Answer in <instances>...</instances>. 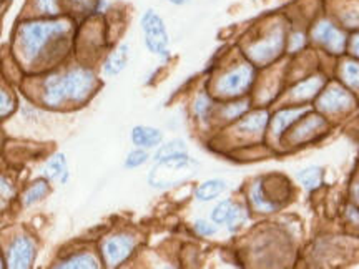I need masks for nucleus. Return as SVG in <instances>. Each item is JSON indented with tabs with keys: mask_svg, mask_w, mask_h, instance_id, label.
Masks as SVG:
<instances>
[{
	"mask_svg": "<svg viewBox=\"0 0 359 269\" xmlns=\"http://www.w3.org/2000/svg\"><path fill=\"white\" fill-rule=\"evenodd\" d=\"M70 24L65 20L53 22H29L19 30V45L25 62H34L40 55L45 45L53 37L65 34Z\"/></svg>",
	"mask_w": 359,
	"mask_h": 269,
	"instance_id": "nucleus-1",
	"label": "nucleus"
},
{
	"mask_svg": "<svg viewBox=\"0 0 359 269\" xmlns=\"http://www.w3.org/2000/svg\"><path fill=\"white\" fill-rule=\"evenodd\" d=\"M196 167H198V163L193 161L188 155L156 161L155 168L151 170L150 177H148V183L151 188L167 190V188L177 186L191 178Z\"/></svg>",
	"mask_w": 359,
	"mask_h": 269,
	"instance_id": "nucleus-2",
	"label": "nucleus"
},
{
	"mask_svg": "<svg viewBox=\"0 0 359 269\" xmlns=\"http://www.w3.org/2000/svg\"><path fill=\"white\" fill-rule=\"evenodd\" d=\"M142 32H143V40H145L147 48L156 57L167 58L170 55L168 45H170V37L167 32V27H165V22L155 11H147L143 12L142 19Z\"/></svg>",
	"mask_w": 359,
	"mask_h": 269,
	"instance_id": "nucleus-3",
	"label": "nucleus"
},
{
	"mask_svg": "<svg viewBox=\"0 0 359 269\" xmlns=\"http://www.w3.org/2000/svg\"><path fill=\"white\" fill-rule=\"evenodd\" d=\"M283 47H285V32H283L281 27H276L268 37L251 45L248 48V57L255 64L264 65L275 60L281 53Z\"/></svg>",
	"mask_w": 359,
	"mask_h": 269,
	"instance_id": "nucleus-4",
	"label": "nucleus"
},
{
	"mask_svg": "<svg viewBox=\"0 0 359 269\" xmlns=\"http://www.w3.org/2000/svg\"><path fill=\"white\" fill-rule=\"evenodd\" d=\"M255 78V71L251 67H238V69L228 71L217 82V92L224 97L243 95L251 87Z\"/></svg>",
	"mask_w": 359,
	"mask_h": 269,
	"instance_id": "nucleus-5",
	"label": "nucleus"
},
{
	"mask_svg": "<svg viewBox=\"0 0 359 269\" xmlns=\"http://www.w3.org/2000/svg\"><path fill=\"white\" fill-rule=\"evenodd\" d=\"M313 39L314 42H318L323 48L334 55H339L346 48V35L330 20H321L314 25Z\"/></svg>",
	"mask_w": 359,
	"mask_h": 269,
	"instance_id": "nucleus-6",
	"label": "nucleus"
},
{
	"mask_svg": "<svg viewBox=\"0 0 359 269\" xmlns=\"http://www.w3.org/2000/svg\"><path fill=\"white\" fill-rule=\"evenodd\" d=\"M64 85L67 100L82 102L92 92L93 85H95V75L85 69L70 70L69 74L64 75Z\"/></svg>",
	"mask_w": 359,
	"mask_h": 269,
	"instance_id": "nucleus-7",
	"label": "nucleus"
},
{
	"mask_svg": "<svg viewBox=\"0 0 359 269\" xmlns=\"http://www.w3.org/2000/svg\"><path fill=\"white\" fill-rule=\"evenodd\" d=\"M135 248V240L128 235H116L111 236L110 240H107L102 246L103 258L109 266H118L120 263H123Z\"/></svg>",
	"mask_w": 359,
	"mask_h": 269,
	"instance_id": "nucleus-8",
	"label": "nucleus"
},
{
	"mask_svg": "<svg viewBox=\"0 0 359 269\" xmlns=\"http://www.w3.org/2000/svg\"><path fill=\"white\" fill-rule=\"evenodd\" d=\"M35 258V244L27 236L17 237L7 251V264L11 268H30Z\"/></svg>",
	"mask_w": 359,
	"mask_h": 269,
	"instance_id": "nucleus-9",
	"label": "nucleus"
},
{
	"mask_svg": "<svg viewBox=\"0 0 359 269\" xmlns=\"http://www.w3.org/2000/svg\"><path fill=\"white\" fill-rule=\"evenodd\" d=\"M354 105V98L349 92H346L344 88L338 87H331L330 90H326L325 93L320 97L318 100V106L320 110L326 111V113H339V111H346L351 109Z\"/></svg>",
	"mask_w": 359,
	"mask_h": 269,
	"instance_id": "nucleus-10",
	"label": "nucleus"
},
{
	"mask_svg": "<svg viewBox=\"0 0 359 269\" xmlns=\"http://www.w3.org/2000/svg\"><path fill=\"white\" fill-rule=\"evenodd\" d=\"M130 60V47L127 43L118 45L114 52L110 53L109 58L105 60V65H103V71L109 77H115V75L122 74V71L127 69V64Z\"/></svg>",
	"mask_w": 359,
	"mask_h": 269,
	"instance_id": "nucleus-11",
	"label": "nucleus"
},
{
	"mask_svg": "<svg viewBox=\"0 0 359 269\" xmlns=\"http://www.w3.org/2000/svg\"><path fill=\"white\" fill-rule=\"evenodd\" d=\"M130 138H132L133 145H137L140 148H155V146H158L161 142H163V133L156 128L138 125V127H135L132 130Z\"/></svg>",
	"mask_w": 359,
	"mask_h": 269,
	"instance_id": "nucleus-12",
	"label": "nucleus"
},
{
	"mask_svg": "<svg viewBox=\"0 0 359 269\" xmlns=\"http://www.w3.org/2000/svg\"><path fill=\"white\" fill-rule=\"evenodd\" d=\"M42 97H43L45 105H48V106L60 105V103L67 98L64 77H57V75L48 77L47 82L43 83V95Z\"/></svg>",
	"mask_w": 359,
	"mask_h": 269,
	"instance_id": "nucleus-13",
	"label": "nucleus"
},
{
	"mask_svg": "<svg viewBox=\"0 0 359 269\" xmlns=\"http://www.w3.org/2000/svg\"><path fill=\"white\" fill-rule=\"evenodd\" d=\"M323 85H325V80H323V77H311V78L304 80V82L296 85V87L291 90V98H293L294 102L309 100V98H313L318 92H320V90L323 88Z\"/></svg>",
	"mask_w": 359,
	"mask_h": 269,
	"instance_id": "nucleus-14",
	"label": "nucleus"
},
{
	"mask_svg": "<svg viewBox=\"0 0 359 269\" xmlns=\"http://www.w3.org/2000/svg\"><path fill=\"white\" fill-rule=\"evenodd\" d=\"M325 127H326V122L321 118V116H316V115L309 116V118L304 120V122L294 130V133L291 134V140L294 143L309 140L314 133H318Z\"/></svg>",
	"mask_w": 359,
	"mask_h": 269,
	"instance_id": "nucleus-15",
	"label": "nucleus"
},
{
	"mask_svg": "<svg viewBox=\"0 0 359 269\" xmlns=\"http://www.w3.org/2000/svg\"><path fill=\"white\" fill-rule=\"evenodd\" d=\"M226 190V183L223 179L215 178V179H208V181L201 183V185L196 188L195 191V198L201 201V203H206V201H212L215 198H218L222 193Z\"/></svg>",
	"mask_w": 359,
	"mask_h": 269,
	"instance_id": "nucleus-16",
	"label": "nucleus"
},
{
	"mask_svg": "<svg viewBox=\"0 0 359 269\" xmlns=\"http://www.w3.org/2000/svg\"><path fill=\"white\" fill-rule=\"evenodd\" d=\"M45 174L50 179H58V181L65 183L69 178V167H67L65 155L57 153L45 165Z\"/></svg>",
	"mask_w": 359,
	"mask_h": 269,
	"instance_id": "nucleus-17",
	"label": "nucleus"
},
{
	"mask_svg": "<svg viewBox=\"0 0 359 269\" xmlns=\"http://www.w3.org/2000/svg\"><path fill=\"white\" fill-rule=\"evenodd\" d=\"M304 109H290V110H283L280 113H276L275 118H273V134L275 137H281L285 133V130L290 127L291 123L296 122L304 113Z\"/></svg>",
	"mask_w": 359,
	"mask_h": 269,
	"instance_id": "nucleus-18",
	"label": "nucleus"
},
{
	"mask_svg": "<svg viewBox=\"0 0 359 269\" xmlns=\"http://www.w3.org/2000/svg\"><path fill=\"white\" fill-rule=\"evenodd\" d=\"M268 123V111H255L238 123V132L241 133H259Z\"/></svg>",
	"mask_w": 359,
	"mask_h": 269,
	"instance_id": "nucleus-19",
	"label": "nucleus"
},
{
	"mask_svg": "<svg viewBox=\"0 0 359 269\" xmlns=\"http://www.w3.org/2000/svg\"><path fill=\"white\" fill-rule=\"evenodd\" d=\"M183 155H188V148L185 143L182 140H175V142H170L167 145L160 146L158 150L155 151V161H163V160H168V158H175V156H183Z\"/></svg>",
	"mask_w": 359,
	"mask_h": 269,
	"instance_id": "nucleus-20",
	"label": "nucleus"
},
{
	"mask_svg": "<svg viewBox=\"0 0 359 269\" xmlns=\"http://www.w3.org/2000/svg\"><path fill=\"white\" fill-rule=\"evenodd\" d=\"M251 205L255 206V209H258V212L262 213H271L278 208L275 203H271V201L264 198L262 181H257L253 186H251Z\"/></svg>",
	"mask_w": 359,
	"mask_h": 269,
	"instance_id": "nucleus-21",
	"label": "nucleus"
},
{
	"mask_svg": "<svg viewBox=\"0 0 359 269\" xmlns=\"http://www.w3.org/2000/svg\"><path fill=\"white\" fill-rule=\"evenodd\" d=\"M48 190H50V188H48L47 181H43V179L35 181L34 185L24 193V196H22V205L32 206L35 203H39L40 200H43L45 196L48 195Z\"/></svg>",
	"mask_w": 359,
	"mask_h": 269,
	"instance_id": "nucleus-22",
	"label": "nucleus"
},
{
	"mask_svg": "<svg viewBox=\"0 0 359 269\" xmlns=\"http://www.w3.org/2000/svg\"><path fill=\"white\" fill-rule=\"evenodd\" d=\"M298 179H299V183L306 188V190H309V191L316 190V188L321 185L323 172H321V168H318V167L304 168L298 173Z\"/></svg>",
	"mask_w": 359,
	"mask_h": 269,
	"instance_id": "nucleus-23",
	"label": "nucleus"
},
{
	"mask_svg": "<svg viewBox=\"0 0 359 269\" xmlns=\"http://www.w3.org/2000/svg\"><path fill=\"white\" fill-rule=\"evenodd\" d=\"M57 268H98L97 259L92 256V254H75V256L67 258L65 261L57 264Z\"/></svg>",
	"mask_w": 359,
	"mask_h": 269,
	"instance_id": "nucleus-24",
	"label": "nucleus"
},
{
	"mask_svg": "<svg viewBox=\"0 0 359 269\" xmlns=\"http://www.w3.org/2000/svg\"><path fill=\"white\" fill-rule=\"evenodd\" d=\"M233 209H235V205H233V201L226 200V201H222V203H218L215 206V209L212 212V221L215 224H223L228 221V218L231 216Z\"/></svg>",
	"mask_w": 359,
	"mask_h": 269,
	"instance_id": "nucleus-25",
	"label": "nucleus"
},
{
	"mask_svg": "<svg viewBox=\"0 0 359 269\" xmlns=\"http://www.w3.org/2000/svg\"><path fill=\"white\" fill-rule=\"evenodd\" d=\"M341 75H343V80L346 82L349 87L354 90H359V64L358 62H346L341 69Z\"/></svg>",
	"mask_w": 359,
	"mask_h": 269,
	"instance_id": "nucleus-26",
	"label": "nucleus"
},
{
	"mask_svg": "<svg viewBox=\"0 0 359 269\" xmlns=\"http://www.w3.org/2000/svg\"><path fill=\"white\" fill-rule=\"evenodd\" d=\"M148 158H150V155H148L143 148L138 146L137 150H132L127 155V158H125V167L138 168V167H142V165H145Z\"/></svg>",
	"mask_w": 359,
	"mask_h": 269,
	"instance_id": "nucleus-27",
	"label": "nucleus"
},
{
	"mask_svg": "<svg viewBox=\"0 0 359 269\" xmlns=\"http://www.w3.org/2000/svg\"><path fill=\"white\" fill-rule=\"evenodd\" d=\"M246 218H248V214H246V209L243 206H235V209H233L231 216L228 218V230L230 231H236L240 230V226L246 221Z\"/></svg>",
	"mask_w": 359,
	"mask_h": 269,
	"instance_id": "nucleus-28",
	"label": "nucleus"
},
{
	"mask_svg": "<svg viewBox=\"0 0 359 269\" xmlns=\"http://www.w3.org/2000/svg\"><path fill=\"white\" fill-rule=\"evenodd\" d=\"M339 19L343 22V25L349 27V29H356V27H359V7L353 6L344 8V11L341 12Z\"/></svg>",
	"mask_w": 359,
	"mask_h": 269,
	"instance_id": "nucleus-29",
	"label": "nucleus"
},
{
	"mask_svg": "<svg viewBox=\"0 0 359 269\" xmlns=\"http://www.w3.org/2000/svg\"><path fill=\"white\" fill-rule=\"evenodd\" d=\"M210 111H212V102H210V98L205 95H200L195 102V115L198 116V120L206 122L210 116Z\"/></svg>",
	"mask_w": 359,
	"mask_h": 269,
	"instance_id": "nucleus-30",
	"label": "nucleus"
},
{
	"mask_svg": "<svg viewBox=\"0 0 359 269\" xmlns=\"http://www.w3.org/2000/svg\"><path fill=\"white\" fill-rule=\"evenodd\" d=\"M35 7H37L40 13H45V15H57L60 12L58 0H35Z\"/></svg>",
	"mask_w": 359,
	"mask_h": 269,
	"instance_id": "nucleus-31",
	"label": "nucleus"
},
{
	"mask_svg": "<svg viewBox=\"0 0 359 269\" xmlns=\"http://www.w3.org/2000/svg\"><path fill=\"white\" fill-rule=\"evenodd\" d=\"M246 109H248V103H246V102L233 103V105H228L226 109L223 110V115L226 116L228 120H233V118H238L240 115H243Z\"/></svg>",
	"mask_w": 359,
	"mask_h": 269,
	"instance_id": "nucleus-32",
	"label": "nucleus"
},
{
	"mask_svg": "<svg viewBox=\"0 0 359 269\" xmlns=\"http://www.w3.org/2000/svg\"><path fill=\"white\" fill-rule=\"evenodd\" d=\"M193 230L200 236H213L217 233V226H213V223L200 219V221H195V224H193Z\"/></svg>",
	"mask_w": 359,
	"mask_h": 269,
	"instance_id": "nucleus-33",
	"label": "nucleus"
},
{
	"mask_svg": "<svg viewBox=\"0 0 359 269\" xmlns=\"http://www.w3.org/2000/svg\"><path fill=\"white\" fill-rule=\"evenodd\" d=\"M304 43H306V39H304V35L302 32H294L293 35L290 37V52H298L302 50L304 47Z\"/></svg>",
	"mask_w": 359,
	"mask_h": 269,
	"instance_id": "nucleus-34",
	"label": "nucleus"
},
{
	"mask_svg": "<svg viewBox=\"0 0 359 269\" xmlns=\"http://www.w3.org/2000/svg\"><path fill=\"white\" fill-rule=\"evenodd\" d=\"M13 111V98L8 97V93L4 90L2 92V105H0V115H2V118H6V116Z\"/></svg>",
	"mask_w": 359,
	"mask_h": 269,
	"instance_id": "nucleus-35",
	"label": "nucleus"
},
{
	"mask_svg": "<svg viewBox=\"0 0 359 269\" xmlns=\"http://www.w3.org/2000/svg\"><path fill=\"white\" fill-rule=\"evenodd\" d=\"M72 6H74L80 12H88L93 7V0H70Z\"/></svg>",
	"mask_w": 359,
	"mask_h": 269,
	"instance_id": "nucleus-36",
	"label": "nucleus"
},
{
	"mask_svg": "<svg viewBox=\"0 0 359 269\" xmlns=\"http://www.w3.org/2000/svg\"><path fill=\"white\" fill-rule=\"evenodd\" d=\"M0 188H2V196L6 200L11 198V195H13V186L11 185V181L6 177H2V185H0Z\"/></svg>",
	"mask_w": 359,
	"mask_h": 269,
	"instance_id": "nucleus-37",
	"label": "nucleus"
},
{
	"mask_svg": "<svg viewBox=\"0 0 359 269\" xmlns=\"http://www.w3.org/2000/svg\"><path fill=\"white\" fill-rule=\"evenodd\" d=\"M348 218L349 221H353L354 224H359V212L356 208H353V206H349L348 208Z\"/></svg>",
	"mask_w": 359,
	"mask_h": 269,
	"instance_id": "nucleus-38",
	"label": "nucleus"
},
{
	"mask_svg": "<svg viewBox=\"0 0 359 269\" xmlns=\"http://www.w3.org/2000/svg\"><path fill=\"white\" fill-rule=\"evenodd\" d=\"M351 52L356 57H359V34L354 35L353 40H351Z\"/></svg>",
	"mask_w": 359,
	"mask_h": 269,
	"instance_id": "nucleus-39",
	"label": "nucleus"
},
{
	"mask_svg": "<svg viewBox=\"0 0 359 269\" xmlns=\"http://www.w3.org/2000/svg\"><path fill=\"white\" fill-rule=\"evenodd\" d=\"M167 2H170V4H173V6H183V4L190 2V0H167Z\"/></svg>",
	"mask_w": 359,
	"mask_h": 269,
	"instance_id": "nucleus-40",
	"label": "nucleus"
}]
</instances>
